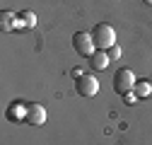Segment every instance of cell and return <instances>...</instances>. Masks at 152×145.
Returning <instances> with one entry per match:
<instances>
[{
	"instance_id": "obj_1",
	"label": "cell",
	"mask_w": 152,
	"mask_h": 145,
	"mask_svg": "<svg viewBox=\"0 0 152 145\" xmlns=\"http://www.w3.org/2000/svg\"><path fill=\"white\" fill-rule=\"evenodd\" d=\"M89 34H92L94 46H97L99 51H109L111 46H116V29H113L111 24H106V22L94 24Z\"/></svg>"
},
{
	"instance_id": "obj_2",
	"label": "cell",
	"mask_w": 152,
	"mask_h": 145,
	"mask_svg": "<svg viewBox=\"0 0 152 145\" xmlns=\"http://www.w3.org/2000/svg\"><path fill=\"white\" fill-rule=\"evenodd\" d=\"M135 72H133L130 68H121L116 75H113V80H111V85H113V92H118L121 97L126 94V92H133V87H135Z\"/></svg>"
},
{
	"instance_id": "obj_3",
	"label": "cell",
	"mask_w": 152,
	"mask_h": 145,
	"mask_svg": "<svg viewBox=\"0 0 152 145\" xmlns=\"http://www.w3.org/2000/svg\"><path fill=\"white\" fill-rule=\"evenodd\" d=\"M72 48H75V53L82 56V58H89L92 53L97 51L94 39H92L89 31H75V34H72Z\"/></svg>"
},
{
	"instance_id": "obj_4",
	"label": "cell",
	"mask_w": 152,
	"mask_h": 145,
	"mask_svg": "<svg viewBox=\"0 0 152 145\" xmlns=\"http://www.w3.org/2000/svg\"><path fill=\"white\" fill-rule=\"evenodd\" d=\"M75 92L80 97H94L99 92V80L92 72H82V75L75 78Z\"/></svg>"
},
{
	"instance_id": "obj_5",
	"label": "cell",
	"mask_w": 152,
	"mask_h": 145,
	"mask_svg": "<svg viewBox=\"0 0 152 145\" xmlns=\"http://www.w3.org/2000/svg\"><path fill=\"white\" fill-rule=\"evenodd\" d=\"M27 106H29V102H22V99L10 102V104H7V111H5V119L12 121V123L27 121Z\"/></svg>"
},
{
	"instance_id": "obj_6",
	"label": "cell",
	"mask_w": 152,
	"mask_h": 145,
	"mask_svg": "<svg viewBox=\"0 0 152 145\" xmlns=\"http://www.w3.org/2000/svg\"><path fill=\"white\" fill-rule=\"evenodd\" d=\"M24 123H29V126H44L46 123V109H44V104L29 102V106H27V121Z\"/></svg>"
},
{
	"instance_id": "obj_7",
	"label": "cell",
	"mask_w": 152,
	"mask_h": 145,
	"mask_svg": "<svg viewBox=\"0 0 152 145\" xmlns=\"http://www.w3.org/2000/svg\"><path fill=\"white\" fill-rule=\"evenodd\" d=\"M109 61H111L109 53H106V51H99V48L89 56V65H92V70H104V68L109 65Z\"/></svg>"
},
{
	"instance_id": "obj_8",
	"label": "cell",
	"mask_w": 152,
	"mask_h": 145,
	"mask_svg": "<svg viewBox=\"0 0 152 145\" xmlns=\"http://www.w3.org/2000/svg\"><path fill=\"white\" fill-rule=\"evenodd\" d=\"M12 29H17V15L10 10H3L0 12V31H12Z\"/></svg>"
},
{
	"instance_id": "obj_9",
	"label": "cell",
	"mask_w": 152,
	"mask_h": 145,
	"mask_svg": "<svg viewBox=\"0 0 152 145\" xmlns=\"http://www.w3.org/2000/svg\"><path fill=\"white\" fill-rule=\"evenodd\" d=\"M133 92H135L138 99H147V97L152 94V82H150V80H138L135 87H133Z\"/></svg>"
},
{
	"instance_id": "obj_10",
	"label": "cell",
	"mask_w": 152,
	"mask_h": 145,
	"mask_svg": "<svg viewBox=\"0 0 152 145\" xmlns=\"http://www.w3.org/2000/svg\"><path fill=\"white\" fill-rule=\"evenodd\" d=\"M34 24H36V15H34V12L24 10V12L17 15V29H22V27H34Z\"/></svg>"
},
{
	"instance_id": "obj_11",
	"label": "cell",
	"mask_w": 152,
	"mask_h": 145,
	"mask_svg": "<svg viewBox=\"0 0 152 145\" xmlns=\"http://www.w3.org/2000/svg\"><path fill=\"white\" fill-rule=\"evenodd\" d=\"M106 53H109V58H111V61H118V58H121V46H118V44H116V46H111Z\"/></svg>"
},
{
	"instance_id": "obj_12",
	"label": "cell",
	"mask_w": 152,
	"mask_h": 145,
	"mask_svg": "<svg viewBox=\"0 0 152 145\" xmlns=\"http://www.w3.org/2000/svg\"><path fill=\"white\" fill-rule=\"evenodd\" d=\"M123 102H126V104H135V102H138L135 92H126V94H123Z\"/></svg>"
},
{
	"instance_id": "obj_13",
	"label": "cell",
	"mask_w": 152,
	"mask_h": 145,
	"mask_svg": "<svg viewBox=\"0 0 152 145\" xmlns=\"http://www.w3.org/2000/svg\"><path fill=\"white\" fill-rule=\"evenodd\" d=\"M142 3H147V5H152V0H142Z\"/></svg>"
}]
</instances>
